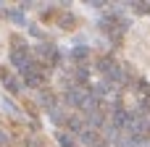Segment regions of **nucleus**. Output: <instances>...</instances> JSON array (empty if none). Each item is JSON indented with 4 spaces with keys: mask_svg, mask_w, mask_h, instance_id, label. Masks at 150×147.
Here are the masks:
<instances>
[{
    "mask_svg": "<svg viewBox=\"0 0 150 147\" xmlns=\"http://www.w3.org/2000/svg\"><path fill=\"white\" fill-rule=\"evenodd\" d=\"M5 139H8V137H5V134L0 132V145H5Z\"/></svg>",
    "mask_w": 150,
    "mask_h": 147,
    "instance_id": "f257e3e1",
    "label": "nucleus"
}]
</instances>
